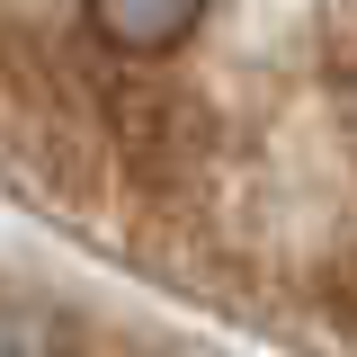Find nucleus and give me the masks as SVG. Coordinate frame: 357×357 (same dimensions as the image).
I'll return each instance as SVG.
<instances>
[{
  "instance_id": "f03ea898",
  "label": "nucleus",
  "mask_w": 357,
  "mask_h": 357,
  "mask_svg": "<svg viewBox=\"0 0 357 357\" xmlns=\"http://www.w3.org/2000/svg\"><path fill=\"white\" fill-rule=\"evenodd\" d=\"M81 9H89V36L116 45L126 63H152V54L188 45L197 18H206V0H81Z\"/></svg>"
},
{
  "instance_id": "f257e3e1",
  "label": "nucleus",
  "mask_w": 357,
  "mask_h": 357,
  "mask_svg": "<svg viewBox=\"0 0 357 357\" xmlns=\"http://www.w3.org/2000/svg\"><path fill=\"white\" fill-rule=\"evenodd\" d=\"M89 116H98V143L126 161L134 188L152 197H188L206 161H215V116L197 89L161 81V72H116V81H89Z\"/></svg>"
},
{
  "instance_id": "7ed1b4c3",
  "label": "nucleus",
  "mask_w": 357,
  "mask_h": 357,
  "mask_svg": "<svg viewBox=\"0 0 357 357\" xmlns=\"http://www.w3.org/2000/svg\"><path fill=\"white\" fill-rule=\"evenodd\" d=\"M0 357H126L98 321L54 304H0Z\"/></svg>"
}]
</instances>
